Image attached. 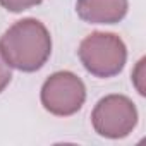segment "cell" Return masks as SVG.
Masks as SVG:
<instances>
[{"mask_svg":"<svg viewBox=\"0 0 146 146\" xmlns=\"http://www.w3.org/2000/svg\"><path fill=\"white\" fill-rule=\"evenodd\" d=\"M0 50L11 67L21 72H36L52 55V36L41 21L26 17L2 35Z\"/></svg>","mask_w":146,"mask_h":146,"instance_id":"obj_1","label":"cell"},{"mask_svg":"<svg viewBox=\"0 0 146 146\" xmlns=\"http://www.w3.org/2000/svg\"><path fill=\"white\" fill-rule=\"evenodd\" d=\"M41 105L57 117L78 113L86 102V86L74 72L58 70L41 86Z\"/></svg>","mask_w":146,"mask_h":146,"instance_id":"obj_3","label":"cell"},{"mask_svg":"<svg viewBox=\"0 0 146 146\" xmlns=\"http://www.w3.org/2000/svg\"><path fill=\"white\" fill-rule=\"evenodd\" d=\"M79 60L90 74L108 79L117 76L127 60V48L120 36L113 33H91L78 50Z\"/></svg>","mask_w":146,"mask_h":146,"instance_id":"obj_2","label":"cell"},{"mask_svg":"<svg viewBox=\"0 0 146 146\" xmlns=\"http://www.w3.org/2000/svg\"><path fill=\"white\" fill-rule=\"evenodd\" d=\"M129 9L127 0H78L76 12L90 24H117Z\"/></svg>","mask_w":146,"mask_h":146,"instance_id":"obj_5","label":"cell"},{"mask_svg":"<svg viewBox=\"0 0 146 146\" xmlns=\"http://www.w3.org/2000/svg\"><path fill=\"white\" fill-rule=\"evenodd\" d=\"M91 124L100 136L120 139L134 131L137 124V108L132 100L124 95H108L95 105Z\"/></svg>","mask_w":146,"mask_h":146,"instance_id":"obj_4","label":"cell"},{"mask_svg":"<svg viewBox=\"0 0 146 146\" xmlns=\"http://www.w3.org/2000/svg\"><path fill=\"white\" fill-rule=\"evenodd\" d=\"M11 79H12V67L9 65V62L5 60L2 50H0V93L9 86Z\"/></svg>","mask_w":146,"mask_h":146,"instance_id":"obj_7","label":"cell"},{"mask_svg":"<svg viewBox=\"0 0 146 146\" xmlns=\"http://www.w3.org/2000/svg\"><path fill=\"white\" fill-rule=\"evenodd\" d=\"M132 84L136 86L139 95H144V58H141L136 65V69L132 70Z\"/></svg>","mask_w":146,"mask_h":146,"instance_id":"obj_8","label":"cell"},{"mask_svg":"<svg viewBox=\"0 0 146 146\" xmlns=\"http://www.w3.org/2000/svg\"><path fill=\"white\" fill-rule=\"evenodd\" d=\"M43 0H0V5L9 12H23L35 5H40Z\"/></svg>","mask_w":146,"mask_h":146,"instance_id":"obj_6","label":"cell"}]
</instances>
